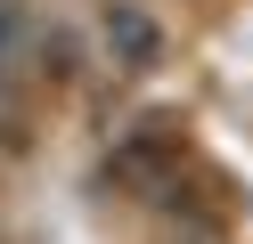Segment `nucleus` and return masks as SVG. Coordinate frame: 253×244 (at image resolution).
Instances as JSON below:
<instances>
[{
	"instance_id": "nucleus-1",
	"label": "nucleus",
	"mask_w": 253,
	"mask_h": 244,
	"mask_svg": "<svg viewBox=\"0 0 253 244\" xmlns=\"http://www.w3.org/2000/svg\"><path fill=\"white\" fill-rule=\"evenodd\" d=\"M98 41H106V57H115V73H147V65L164 57V25H155L139 0H106Z\"/></svg>"
},
{
	"instance_id": "nucleus-2",
	"label": "nucleus",
	"mask_w": 253,
	"mask_h": 244,
	"mask_svg": "<svg viewBox=\"0 0 253 244\" xmlns=\"http://www.w3.org/2000/svg\"><path fill=\"white\" fill-rule=\"evenodd\" d=\"M25 65H33L41 81H82V33L57 25V16H49V25L33 16V33H25Z\"/></svg>"
}]
</instances>
